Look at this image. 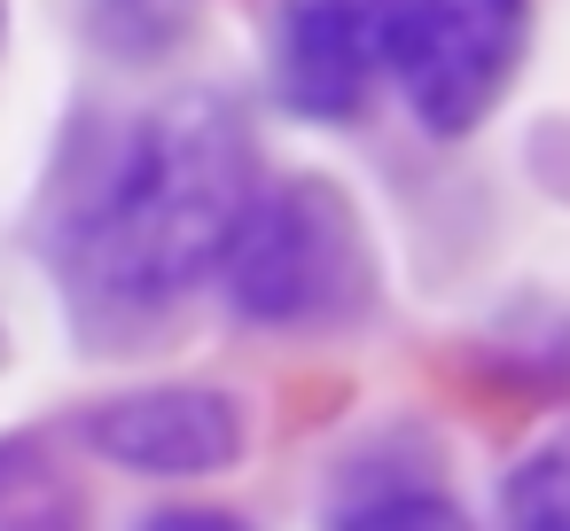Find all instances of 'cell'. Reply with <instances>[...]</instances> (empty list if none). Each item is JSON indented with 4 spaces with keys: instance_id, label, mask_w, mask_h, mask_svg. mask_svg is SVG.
Instances as JSON below:
<instances>
[{
    "instance_id": "3",
    "label": "cell",
    "mask_w": 570,
    "mask_h": 531,
    "mask_svg": "<svg viewBox=\"0 0 570 531\" xmlns=\"http://www.w3.org/2000/svg\"><path fill=\"white\" fill-rule=\"evenodd\" d=\"M523 24L531 0H406L391 32V71L406 87V110L430 134H469L500 102L523 56Z\"/></svg>"
},
{
    "instance_id": "8",
    "label": "cell",
    "mask_w": 570,
    "mask_h": 531,
    "mask_svg": "<svg viewBox=\"0 0 570 531\" xmlns=\"http://www.w3.org/2000/svg\"><path fill=\"white\" fill-rule=\"evenodd\" d=\"M336 531H469V515L438 492H375L336 515Z\"/></svg>"
},
{
    "instance_id": "2",
    "label": "cell",
    "mask_w": 570,
    "mask_h": 531,
    "mask_svg": "<svg viewBox=\"0 0 570 531\" xmlns=\"http://www.w3.org/2000/svg\"><path fill=\"white\" fill-rule=\"evenodd\" d=\"M219 289L250 328H313L360 289V243L328 188L258 196L219 258Z\"/></svg>"
},
{
    "instance_id": "5",
    "label": "cell",
    "mask_w": 570,
    "mask_h": 531,
    "mask_svg": "<svg viewBox=\"0 0 570 531\" xmlns=\"http://www.w3.org/2000/svg\"><path fill=\"white\" fill-rule=\"evenodd\" d=\"M87 445L126 476H219L243 461V406L227 391H126L87 414Z\"/></svg>"
},
{
    "instance_id": "6",
    "label": "cell",
    "mask_w": 570,
    "mask_h": 531,
    "mask_svg": "<svg viewBox=\"0 0 570 531\" xmlns=\"http://www.w3.org/2000/svg\"><path fill=\"white\" fill-rule=\"evenodd\" d=\"M500 531H570V445H539L500 476Z\"/></svg>"
},
{
    "instance_id": "7",
    "label": "cell",
    "mask_w": 570,
    "mask_h": 531,
    "mask_svg": "<svg viewBox=\"0 0 570 531\" xmlns=\"http://www.w3.org/2000/svg\"><path fill=\"white\" fill-rule=\"evenodd\" d=\"M188 9H196V0H87L95 32H102L110 48H126V56H157V48L180 32Z\"/></svg>"
},
{
    "instance_id": "4",
    "label": "cell",
    "mask_w": 570,
    "mask_h": 531,
    "mask_svg": "<svg viewBox=\"0 0 570 531\" xmlns=\"http://www.w3.org/2000/svg\"><path fill=\"white\" fill-rule=\"evenodd\" d=\"M406 0H282L274 24V87L297 118H352L391 63Z\"/></svg>"
},
{
    "instance_id": "9",
    "label": "cell",
    "mask_w": 570,
    "mask_h": 531,
    "mask_svg": "<svg viewBox=\"0 0 570 531\" xmlns=\"http://www.w3.org/2000/svg\"><path fill=\"white\" fill-rule=\"evenodd\" d=\"M141 531H243V523L219 515V508H165V515H149Z\"/></svg>"
},
{
    "instance_id": "1",
    "label": "cell",
    "mask_w": 570,
    "mask_h": 531,
    "mask_svg": "<svg viewBox=\"0 0 570 531\" xmlns=\"http://www.w3.org/2000/svg\"><path fill=\"white\" fill-rule=\"evenodd\" d=\"M250 204L243 126L219 102L157 110L118 149L95 212H79V282L110 305H165L219 274Z\"/></svg>"
}]
</instances>
